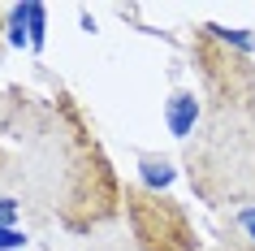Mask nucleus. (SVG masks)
Segmentation results:
<instances>
[{
  "label": "nucleus",
  "instance_id": "f257e3e1",
  "mask_svg": "<svg viewBox=\"0 0 255 251\" xmlns=\"http://www.w3.org/2000/svg\"><path fill=\"white\" fill-rule=\"evenodd\" d=\"M0 182L69 234H95L126 208L91 121L65 91H0Z\"/></svg>",
  "mask_w": 255,
  "mask_h": 251
},
{
  "label": "nucleus",
  "instance_id": "f03ea898",
  "mask_svg": "<svg viewBox=\"0 0 255 251\" xmlns=\"http://www.w3.org/2000/svg\"><path fill=\"white\" fill-rule=\"evenodd\" d=\"M208 95L203 130L186 147V178L203 204H238L255 191V69L203 26L195 43Z\"/></svg>",
  "mask_w": 255,
  "mask_h": 251
},
{
  "label": "nucleus",
  "instance_id": "7ed1b4c3",
  "mask_svg": "<svg viewBox=\"0 0 255 251\" xmlns=\"http://www.w3.org/2000/svg\"><path fill=\"white\" fill-rule=\"evenodd\" d=\"M126 212H130V225H134V238L143 251H199V234H195L186 208L173 199L126 186Z\"/></svg>",
  "mask_w": 255,
  "mask_h": 251
},
{
  "label": "nucleus",
  "instance_id": "20e7f679",
  "mask_svg": "<svg viewBox=\"0 0 255 251\" xmlns=\"http://www.w3.org/2000/svg\"><path fill=\"white\" fill-rule=\"evenodd\" d=\"M195 117H199V104H195V95H177L173 104V134H190V126H195Z\"/></svg>",
  "mask_w": 255,
  "mask_h": 251
},
{
  "label": "nucleus",
  "instance_id": "39448f33",
  "mask_svg": "<svg viewBox=\"0 0 255 251\" xmlns=\"http://www.w3.org/2000/svg\"><path fill=\"white\" fill-rule=\"evenodd\" d=\"M13 247H26V234H22V230H9V225H0V251H13Z\"/></svg>",
  "mask_w": 255,
  "mask_h": 251
},
{
  "label": "nucleus",
  "instance_id": "423d86ee",
  "mask_svg": "<svg viewBox=\"0 0 255 251\" xmlns=\"http://www.w3.org/2000/svg\"><path fill=\"white\" fill-rule=\"evenodd\" d=\"M4 13H9V9H0V35H4Z\"/></svg>",
  "mask_w": 255,
  "mask_h": 251
}]
</instances>
